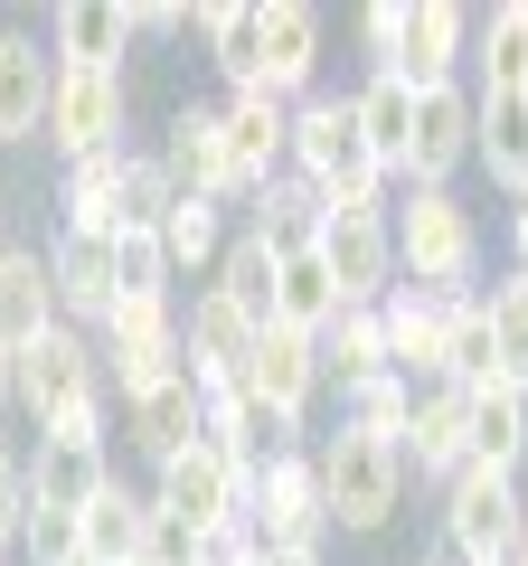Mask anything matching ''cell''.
<instances>
[{
    "mask_svg": "<svg viewBox=\"0 0 528 566\" xmlns=\"http://www.w3.org/2000/svg\"><path fill=\"white\" fill-rule=\"evenodd\" d=\"M10 416H29V434H85V444H104L114 387H104L95 331L57 322V331H39V340L10 349Z\"/></svg>",
    "mask_w": 528,
    "mask_h": 566,
    "instance_id": "1",
    "label": "cell"
},
{
    "mask_svg": "<svg viewBox=\"0 0 528 566\" xmlns=\"http://www.w3.org/2000/svg\"><path fill=\"white\" fill-rule=\"evenodd\" d=\"M387 237H397V283H425V293H453V303L482 293V218H472L463 189H397Z\"/></svg>",
    "mask_w": 528,
    "mask_h": 566,
    "instance_id": "2",
    "label": "cell"
},
{
    "mask_svg": "<svg viewBox=\"0 0 528 566\" xmlns=\"http://www.w3.org/2000/svg\"><path fill=\"white\" fill-rule=\"evenodd\" d=\"M293 180L321 189V208H387L397 180L378 170L359 114H349V85H321L311 104H293Z\"/></svg>",
    "mask_w": 528,
    "mask_h": 566,
    "instance_id": "3",
    "label": "cell"
},
{
    "mask_svg": "<svg viewBox=\"0 0 528 566\" xmlns=\"http://www.w3.org/2000/svg\"><path fill=\"white\" fill-rule=\"evenodd\" d=\"M311 472H321V510H330V538H387L397 510L415 501L406 482V453L397 444H368V434H311Z\"/></svg>",
    "mask_w": 528,
    "mask_h": 566,
    "instance_id": "4",
    "label": "cell"
},
{
    "mask_svg": "<svg viewBox=\"0 0 528 566\" xmlns=\"http://www.w3.org/2000/svg\"><path fill=\"white\" fill-rule=\"evenodd\" d=\"M528 538V501H519V472H490L463 463L444 491H434V547L453 566H509V547Z\"/></svg>",
    "mask_w": 528,
    "mask_h": 566,
    "instance_id": "5",
    "label": "cell"
},
{
    "mask_svg": "<svg viewBox=\"0 0 528 566\" xmlns=\"http://www.w3.org/2000/svg\"><path fill=\"white\" fill-rule=\"evenodd\" d=\"M95 359H104V387L114 406L151 397V387L189 378V349H180V303H114L95 322Z\"/></svg>",
    "mask_w": 528,
    "mask_h": 566,
    "instance_id": "6",
    "label": "cell"
},
{
    "mask_svg": "<svg viewBox=\"0 0 528 566\" xmlns=\"http://www.w3.org/2000/svg\"><path fill=\"white\" fill-rule=\"evenodd\" d=\"M245 520H255L264 557H311L330 566V510H321V472H311V444L303 453H274L245 491Z\"/></svg>",
    "mask_w": 528,
    "mask_h": 566,
    "instance_id": "7",
    "label": "cell"
},
{
    "mask_svg": "<svg viewBox=\"0 0 528 566\" xmlns=\"http://www.w3.org/2000/svg\"><path fill=\"white\" fill-rule=\"evenodd\" d=\"M123 142H133V66H57L39 151L85 161V151H123Z\"/></svg>",
    "mask_w": 528,
    "mask_h": 566,
    "instance_id": "8",
    "label": "cell"
},
{
    "mask_svg": "<svg viewBox=\"0 0 528 566\" xmlns=\"http://www.w3.org/2000/svg\"><path fill=\"white\" fill-rule=\"evenodd\" d=\"M264 20V48H255V95L274 104H311L330 85V20L311 10V0H255ZM236 95V85H226Z\"/></svg>",
    "mask_w": 528,
    "mask_h": 566,
    "instance_id": "9",
    "label": "cell"
},
{
    "mask_svg": "<svg viewBox=\"0 0 528 566\" xmlns=\"http://www.w3.org/2000/svg\"><path fill=\"white\" fill-rule=\"evenodd\" d=\"M218 133H226V180H236V218L255 208V189H274L293 170V104L255 95V85H236V95H218Z\"/></svg>",
    "mask_w": 528,
    "mask_h": 566,
    "instance_id": "10",
    "label": "cell"
},
{
    "mask_svg": "<svg viewBox=\"0 0 528 566\" xmlns=\"http://www.w3.org/2000/svg\"><path fill=\"white\" fill-rule=\"evenodd\" d=\"M142 491H151V510H180V520L208 538V528L245 520V491H255V482H245V472L199 434V444H180L170 463H151V472H142Z\"/></svg>",
    "mask_w": 528,
    "mask_h": 566,
    "instance_id": "11",
    "label": "cell"
},
{
    "mask_svg": "<svg viewBox=\"0 0 528 566\" xmlns=\"http://www.w3.org/2000/svg\"><path fill=\"white\" fill-rule=\"evenodd\" d=\"M255 331H264V322H245V312L218 293V283H189V293H180V349H189V387H199V397H226V387H245Z\"/></svg>",
    "mask_w": 528,
    "mask_h": 566,
    "instance_id": "12",
    "label": "cell"
},
{
    "mask_svg": "<svg viewBox=\"0 0 528 566\" xmlns=\"http://www.w3.org/2000/svg\"><path fill=\"white\" fill-rule=\"evenodd\" d=\"M151 161L170 170L180 199H218L236 218V180H226V133H218V95H180L161 114V142H151Z\"/></svg>",
    "mask_w": 528,
    "mask_h": 566,
    "instance_id": "13",
    "label": "cell"
},
{
    "mask_svg": "<svg viewBox=\"0 0 528 566\" xmlns=\"http://www.w3.org/2000/svg\"><path fill=\"white\" fill-rule=\"evenodd\" d=\"M472 133H482V95H472V85H434V95H415V142H406L397 189H463Z\"/></svg>",
    "mask_w": 528,
    "mask_h": 566,
    "instance_id": "14",
    "label": "cell"
},
{
    "mask_svg": "<svg viewBox=\"0 0 528 566\" xmlns=\"http://www.w3.org/2000/svg\"><path fill=\"white\" fill-rule=\"evenodd\" d=\"M245 397H255V406H274L284 424H303V434H311V416L330 406V378H321V340H311V331H284V322H264V331H255V359H245Z\"/></svg>",
    "mask_w": 528,
    "mask_h": 566,
    "instance_id": "15",
    "label": "cell"
},
{
    "mask_svg": "<svg viewBox=\"0 0 528 566\" xmlns=\"http://www.w3.org/2000/svg\"><path fill=\"white\" fill-rule=\"evenodd\" d=\"M311 255L330 264V283H340L349 312H368V303L397 293V237H387V208H330V227H321Z\"/></svg>",
    "mask_w": 528,
    "mask_h": 566,
    "instance_id": "16",
    "label": "cell"
},
{
    "mask_svg": "<svg viewBox=\"0 0 528 566\" xmlns=\"http://www.w3.org/2000/svg\"><path fill=\"white\" fill-rule=\"evenodd\" d=\"M47 95H57V57L29 20H0V151H39L47 142Z\"/></svg>",
    "mask_w": 528,
    "mask_h": 566,
    "instance_id": "17",
    "label": "cell"
},
{
    "mask_svg": "<svg viewBox=\"0 0 528 566\" xmlns=\"http://www.w3.org/2000/svg\"><path fill=\"white\" fill-rule=\"evenodd\" d=\"M453 293H425V283H397L378 303V322H387V368L406 387H444V359H453Z\"/></svg>",
    "mask_w": 528,
    "mask_h": 566,
    "instance_id": "18",
    "label": "cell"
},
{
    "mask_svg": "<svg viewBox=\"0 0 528 566\" xmlns=\"http://www.w3.org/2000/svg\"><path fill=\"white\" fill-rule=\"evenodd\" d=\"M472 29H482V10H472V0H406V48H397V76H406L415 95H434V85H472Z\"/></svg>",
    "mask_w": 528,
    "mask_h": 566,
    "instance_id": "19",
    "label": "cell"
},
{
    "mask_svg": "<svg viewBox=\"0 0 528 566\" xmlns=\"http://www.w3.org/2000/svg\"><path fill=\"white\" fill-rule=\"evenodd\" d=\"M406 482L415 491H444L453 472L472 463V397L463 387H415V416H406Z\"/></svg>",
    "mask_w": 528,
    "mask_h": 566,
    "instance_id": "20",
    "label": "cell"
},
{
    "mask_svg": "<svg viewBox=\"0 0 528 566\" xmlns=\"http://www.w3.org/2000/svg\"><path fill=\"white\" fill-rule=\"evenodd\" d=\"M39 255H47V283H57V322L95 331L104 312H114V237H85V227H47Z\"/></svg>",
    "mask_w": 528,
    "mask_h": 566,
    "instance_id": "21",
    "label": "cell"
},
{
    "mask_svg": "<svg viewBox=\"0 0 528 566\" xmlns=\"http://www.w3.org/2000/svg\"><path fill=\"white\" fill-rule=\"evenodd\" d=\"M199 434H208V444H218L226 463L245 472V482H255V472L274 463V453H303V444H311L303 424H284L274 406H255V397H245V387H226V397H199Z\"/></svg>",
    "mask_w": 528,
    "mask_h": 566,
    "instance_id": "22",
    "label": "cell"
},
{
    "mask_svg": "<svg viewBox=\"0 0 528 566\" xmlns=\"http://www.w3.org/2000/svg\"><path fill=\"white\" fill-rule=\"evenodd\" d=\"M114 472H123L114 444H85V434H39V444H29V510H76V520H85V501H95Z\"/></svg>",
    "mask_w": 528,
    "mask_h": 566,
    "instance_id": "23",
    "label": "cell"
},
{
    "mask_svg": "<svg viewBox=\"0 0 528 566\" xmlns=\"http://www.w3.org/2000/svg\"><path fill=\"white\" fill-rule=\"evenodd\" d=\"M114 444L133 453V463H170L180 444H199V387L189 378H170V387H151V397H133V406H114Z\"/></svg>",
    "mask_w": 528,
    "mask_h": 566,
    "instance_id": "24",
    "label": "cell"
},
{
    "mask_svg": "<svg viewBox=\"0 0 528 566\" xmlns=\"http://www.w3.org/2000/svg\"><path fill=\"white\" fill-rule=\"evenodd\" d=\"M236 227H245V237H255L274 264H293V255H311V245H321L330 208H321V189H311V180H293V170H284L274 189H255V208H245Z\"/></svg>",
    "mask_w": 528,
    "mask_h": 566,
    "instance_id": "25",
    "label": "cell"
},
{
    "mask_svg": "<svg viewBox=\"0 0 528 566\" xmlns=\"http://www.w3.org/2000/svg\"><path fill=\"white\" fill-rule=\"evenodd\" d=\"M47 57L57 66H133L123 0H57V10H47Z\"/></svg>",
    "mask_w": 528,
    "mask_h": 566,
    "instance_id": "26",
    "label": "cell"
},
{
    "mask_svg": "<svg viewBox=\"0 0 528 566\" xmlns=\"http://www.w3.org/2000/svg\"><path fill=\"white\" fill-rule=\"evenodd\" d=\"M142 528H151V491L133 482V472H114V482L85 501V557L95 566H142Z\"/></svg>",
    "mask_w": 528,
    "mask_h": 566,
    "instance_id": "27",
    "label": "cell"
},
{
    "mask_svg": "<svg viewBox=\"0 0 528 566\" xmlns=\"http://www.w3.org/2000/svg\"><path fill=\"white\" fill-rule=\"evenodd\" d=\"M472 95H528V0H490L472 29Z\"/></svg>",
    "mask_w": 528,
    "mask_h": 566,
    "instance_id": "28",
    "label": "cell"
},
{
    "mask_svg": "<svg viewBox=\"0 0 528 566\" xmlns=\"http://www.w3.org/2000/svg\"><path fill=\"white\" fill-rule=\"evenodd\" d=\"M472 170L500 199H528V95H482V133H472Z\"/></svg>",
    "mask_w": 528,
    "mask_h": 566,
    "instance_id": "29",
    "label": "cell"
},
{
    "mask_svg": "<svg viewBox=\"0 0 528 566\" xmlns=\"http://www.w3.org/2000/svg\"><path fill=\"white\" fill-rule=\"evenodd\" d=\"M123 151H85V161H57V218L47 227H85V237H114V189H123Z\"/></svg>",
    "mask_w": 528,
    "mask_h": 566,
    "instance_id": "30",
    "label": "cell"
},
{
    "mask_svg": "<svg viewBox=\"0 0 528 566\" xmlns=\"http://www.w3.org/2000/svg\"><path fill=\"white\" fill-rule=\"evenodd\" d=\"M226 237H236V218H226L218 199H170V218H161V255H170V274H180V293L218 274Z\"/></svg>",
    "mask_w": 528,
    "mask_h": 566,
    "instance_id": "31",
    "label": "cell"
},
{
    "mask_svg": "<svg viewBox=\"0 0 528 566\" xmlns=\"http://www.w3.org/2000/svg\"><path fill=\"white\" fill-rule=\"evenodd\" d=\"M349 114H359L378 170L397 180V170H406V142H415V85L406 76H359V85H349Z\"/></svg>",
    "mask_w": 528,
    "mask_h": 566,
    "instance_id": "32",
    "label": "cell"
},
{
    "mask_svg": "<svg viewBox=\"0 0 528 566\" xmlns=\"http://www.w3.org/2000/svg\"><path fill=\"white\" fill-rule=\"evenodd\" d=\"M189 39L208 48V76L226 85H255V48H264V20H255V0H199V29Z\"/></svg>",
    "mask_w": 528,
    "mask_h": 566,
    "instance_id": "33",
    "label": "cell"
},
{
    "mask_svg": "<svg viewBox=\"0 0 528 566\" xmlns=\"http://www.w3.org/2000/svg\"><path fill=\"white\" fill-rule=\"evenodd\" d=\"M39 331H57V283H47V255L20 237L10 264H0V340L20 349V340H39Z\"/></svg>",
    "mask_w": 528,
    "mask_h": 566,
    "instance_id": "34",
    "label": "cell"
},
{
    "mask_svg": "<svg viewBox=\"0 0 528 566\" xmlns=\"http://www.w3.org/2000/svg\"><path fill=\"white\" fill-rule=\"evenodd\" d=\"M406 416H415V387L397 378V368L330 397V424H340V434H368V444H406Z\"/></svg>",
    "mask_w": 528,
    "mask_h": 566,
    "instance_id": "35",
    "label": "cell"
},
{
    "mask_svg": "<svg viewBox=\"0 0 528 566\" xmlns=\"http://www.w3.org/2000/svg\"><path fill=\"white\" fill-rule=\"evenodd\" d=\"M472 463H490V472L528 463V387H482L472 397Z\"/></svg>",
    "mask_w": 528,
    "mask_h": 566,
    "instance_id": "36",
    "label": "cell"
},
{
    "mask_svg": "<svg viewBox=\"0 0 528 566\" xmlns=\"http://www.w3.org/2000/svg\"><path fill=\"white\" fill-rule=\"evenodd\" d=\"M321 378H330V397L359 387V378H387V322H378V303L340 312V322L321 331Z\"/></svg>",
    "mask_w": 528,
    "mask_h": 566,
    "instance_id": "37",
    "label": "cell"
},
{
    "mask_svg": "<svg viewBox=\"0 0 528 566\" xmlns=\"http://www.w3.org/2000/svg\"><path fill=\"white\" fill-rule=\"evenodd\" d=\"M340 312H349V303H340V283H330L321 255H293L284 274H274V322H284V331H311V340H321Z\"/></svg>",
    "mask_w": 528,
    "mask_h": 566,
    "instance_id": "38",
    "label": "cell"
},
{
    "mask_svg": "<svg viewBox=\"0 0 528 566\" xmlns=\"http://www.w3.org/2000/svg\"><path fill=\"white\" fill-rule=\"evenodd\" d=\"M114 303H180V274L161 255V227L114 237Z\"/></svg>",
    "mask_w": 528,
    "mask_h": 566,
    "instance_id": "39",
    "label": "cell"
},
{
    "mask_svg": "<svg viewBox=\"0 0 528 566\" xmlns=\"http://www.w3.org/2000/svg\"><path fill=\"white\" fill-rule=\"evenodd\" d=\"M274 274H284V264H274V255H264V245H255V237L236 227V237H226V255H218V274H208V283H218L226 303L245 312V322H274Z\"/></svg>",
    "mask_w": 528,
    "mask_h": 566,
    "instance_id": "40",
    "label": "cell"
},
{
    "mask_svg": "<svg viewBox=\"0 0 528 566\" xmlns=\"http://www.w3.org/2000/svg\"><path fill=\"white\" fill-rule=\"evenodd\" d=\"M482 312H490V340H500L509 387H528V274L519 264H500V274L482 283Z\"/></svg>",
    "mask_w": 528,
    "mask_h": 566,
    "instance_id": "41",
    "label": "cell"
},
{
    "mask_svg": "<svg viewBox=\"0 0 528 566\" xmlns=\"http://www.w3.org/2000/svg\"><path fill=\"white\" fill-rule=\"evenodd\" d=\"M170 170L151 161V142H133V161H123V189H114V237H133V227H161L170 218Z\"/></svg>",
    "mask_w": 528,
    "mask_h": 566,
    "instance_id": "42",
    "label": "cell"
},
{
    "mask_svg": "<svg viewBox=\"0 0 528 566\" xmlns=\"http://www.w3.org/2000/svg\"><path fill=\"white\" fill-rule=\"evenodd\" d=\"M20 566H85V520L76 510H29L20 520Z\"/></svg>",
    "mask_w": 528,
    "mask_h": 566,
    "instance_id": "43",
    "label": "cell"
},
{
    "mask_svg": "<svg viewBox=\"0 0 528 566\" xmlns=\"http://www.w3.org/2000/svg\"><path fill=\"white\" fill-rule=\"evenodd\" d=\"M349 39H359V76H397V48H406V0H368L359 20H349Z\"/></svg>",
    "mask_w": 528,
    "mask_h": 566,
    "instance_id": "44",
    "label": "cell"
},
{
    "mask_svg": "<svg viewBox=\"0 0 528 566\" xmlns=\"http://www.w3.org/2000/svg\"><path fill=\"white\" fill-rule=\"evenodd\" d=\"M142 566H199V528H189L180 510H151V528H142Z\"/></svg>",
    "mask_w": 528,
    "mask_h": 566,
    "instance_id": "45",
    "label": "cell"
},
{
    "mask_svg": "<svg viewBox=\"0 0 528 566\" xmlns=\"http://www.w3.org/2000/svg\"><path fill=\"white\" fill-rule=\"evenodd\" d=\"M29 520V444H0V538H20Z\"/></svg>",
    "mask_w": 528,
    "mask_h": 566,
    "instance_id": "46",
    "label": "cell"
},
{
    "mask_svg": "<svg viewBox=\"0 0 528 566\" xmlns=\"http://www.w3.org/2000/svg\"><path fill=\"white\" fill-rule=\"evenodd\" d=\"M199 566H264L255 520H226V528H208V538H199Z\"/></svg>",
    "mask_w": 528,
    "mask_h": 566,
    "instance_id": "47",
    "label": "cell"
},
{
    "mask_svg": "<svg viewBox=\"0 0 528 566\" xmlns=\"http://www.w3.org/2000/svg\"><path fill=\"white\" fill-rule=\"evenodd\" d=\"M123 20H133V39H189L199 10H180V0H123Z\"/></svg>",
    "mask_w": 528,
    "mask_h": 566,
    "instance_id": "48",
    "label": "cell"
},
{
    "mask_svg": "<svg viewBox=\"0 0 528 566\" xmlns=\"http://www.w3.org/2000/svg\"><path fill=\"white\" fill-rule=\"evenodd\" d=\"M500 227H509V264L528 274V199H509V218H500Z\"/></svg>",
    "mask_w": 528,
    "mask_h": 566,
    "instance_id": "49",
    "label": "cell"
},
{
    "mask_svg": "<svg viewBox=\"0 0 528 566\" xmlns=\"http://www.w3.org/2000/svg\"><path fill=\"white\" fill-rule=\"evenodd\" d=\"M0 416H10V340H0Z\"/></svg>",
    "mask_w": 528,
    "mask_h": 566,
    "instance_id": "50",
    "label": "cell"
},
{
    "mask_svg": "<svg viewBox=\"0 0 528 566\" xmlns=\"http://www.w3.org/2000/svg\"><path fill=\"white\" fill-rule=\"evenodd\" d=\"M406 566H453V557H444V547H425V557H406Z\"/></svg>",
    "mask_w": 528,
    "mask_h": 566,
    "instance_id": "51",
    "label": "cell"
},
{
    "mask_svg": "<svg viewBox=\"0 0 528 566\" xmlns=\"http://www.w3.org/2000/svg\"><path fill=\"white\" fill-rule=\"evenodd\" d=\"M0 566H20V538H0Z\"/></svg>",
    "mask_w": 528,
    "mask_h": 566,
    "instance_id": "52",
    "label": "cell"
},
{
    "mask_svg": "<svg viewBox=\"0 0 528 566\" xmlns=\"http://www.w3.org/2000/svg\"><path fill=\"white\" fill-rule=\"evenodd\" d=\"M10 245H20V237H10V218H0V264H10Z\"/></svg>",
    "mask_w": 528,
    "mask_h": 566,
    "instance_id": "53",
    "label": "cell"
},
{
    "mask_svg": "<svg viewBox=\"0 0 528 566\" xmlns=\"http://www.w3.org/2000/svg\"><path fill=\"white\" fill-rule=\"evenodd\" d=\"M509 566H528V538H519V547H509Z\"/></svg>",
    "mask_w": 528,
    "mask_h": 566,
    "instance_id": "54",
    "label": "cell"
},
{
    "mask_svg": "<svg viewBox=\"0 0 528 566\" xmlns=\"http://www.w3.org/2000/svg\"><path fill=\"white\" fill-rule=\"evenodd\" d=\"M264 566H311V557H264Z\"/></svg>",
    "mask_w": 528,
    "mask_h": 566,
    "instance_id": "55",
    "label": "cell"
},
{
    "mask_svg": "<svg viewBox=\"0 0 528 566\" xmlns=\"http://www.w3.org/2000/svg\"><path fill=\"white\" fill-rule=\"evenodd\" d=\"M85 566H95V557H85Z\"/></svg>",
    "mask_w": 528,
    "mask_h": 566,
    "instance_id": "56",
    "label": "cell"
}]
</instances>
